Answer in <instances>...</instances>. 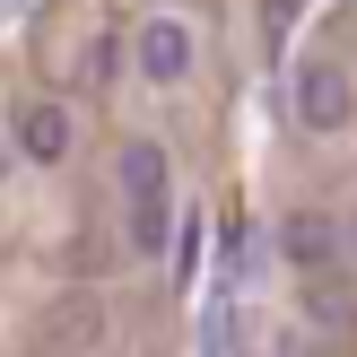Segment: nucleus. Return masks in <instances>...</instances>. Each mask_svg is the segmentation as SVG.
Returning <instances> with one entry per match:
<instances>
[{"label": "nucleus", "mask_w": 357, "mask_h": 357, "mask_svg": "<svg viewBox=\"0 0 357 357\" xmlns=\"http://www.w3.org/2000/svg\"><path fill=\"white\" fill-rule=\"evenodd\" d=\"M349 114H357V87H349L340 61H305L296 70V122L305 131H349Z\"/></svg>", "instance_id": "1"}, {"label": "nucleus", "mask_w": 357, "mask_h": 357, "mask_svg": "<svg viewBox=\"0 0 357 357\" xmlns=\"http://www.w3.org/2000/svg\"><path fill=\"white\" fill-rule=\"evenodd\" d=\"M17 149H26L35 166H52V157L70 149V114L61 105H26V114H17Z\"/></svg>", "instance_id": "3"}, {"label": "nucleus", "mask_w": 357, "mask_h": 357, "mask_svg": "<svg viewBox=\"0 0 357 357\" xmlns=\"http://www.w3.org/2000/svg\"><path fill=\"white\" fill-rule=\"evenodd\" d=\"M122 192H131V201H166V149L131 139V149H122Z\"/></svg>", "instance_id": "4"}, {"label": "nucleus", "mask_w": 357, "mask_h": 357, "mask_svg": "<svg viewBox=\"0 0 357 357\" xmlns=\"http://www.w3.org/2000/svg\"><path fill=\"white\" fill-rule=\"evenodd\" d=\"M288 261H331V227L323 218H288Z\"/></svg>", "instance_id": "6"}, {"label": "nucleus", "mask_w": 357, "mask_h": 357, "mask_svg": "<svg viewBox=\"0 0 357 357\" xmlns=\"http://www.w3.org/2000/svg\"><path fill=\"white\" fill-rule=\"evenodd\" d=\"M183 70H192V26L183 17H149V26H139V79L174 87Z\"/></svg>", "instance_id": "2"}, {"label": "nucleus", "mask_w": 357, "mask_h": 357, "mask_svg": "<svg viewBox=\"0 0 357 357\" xmlns=\"http://www.w3.org/2000/svg\"><path fill=\"white\" fill-rule=\"evenodd\" d=\"M131 253H166V201H131Z\"/></svg>", "instance_id": "5"}]
</instances>
